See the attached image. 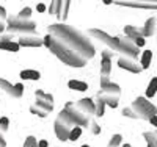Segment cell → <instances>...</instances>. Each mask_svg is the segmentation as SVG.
Returning a JSON list of instances; mask_svg holds the SVG:
<instances>
[{
	"label": "cell",
	"mask_w": 157,
	"mask_h": 147,
	"mask_svg": "<svg viewBox=\"0 0 157 147\" xmlns=\"http://www.w3.org/2000/svg\"><path fill=\"white\" fill-rule=\"evenodd\" d=\"M47 35L54 36L61 46L77 53L78 57L85 58L86 61L93 58L96 53V49L93 42L88 39V36H85L82 31L75 30L74 27L64 25V24H54L47 28Z\"/></svg>",
	"instance_id": "cell-1"
},
{
	"label": "cell",
	"mask_w": 157,
	"mask_h": 147,
	"mask_svg": "<svg viewBox=\"0 0 157 147\" xmlns=\"http://www.w3.org/2000/svg\"><path fill=\"white\" fill-rule=\"evenodd\" d=\"M44 46L54 53V55L61 60L64 64H68L71 66V68H83V66L86 64V60L82 58V57H78L77 53L68 50L64 46H61L57 39L54 36H50V35H46L44 36Z\"/></svg>",
	"instance_id": "cell-2"
},
{
	"label": "cell",
	"mask_w": 157,
	"mask_h": 147,
	"mask_svg": "<svg viewBox=\"0 0 157 147\" xmlns=\"http://www.w3.org/2000/svg\"><path fill=\"white\" fill-rule=\"evenodd\" d=\"M6 30L11 35H33L36 30V24L32 19H22L19 16H11L6 19Z\"/></svg>",
	"instance_id": "cell-3"
},
{
	"label": "cell",
	"mask_w": 157,
	"mask_h": 147,
	"mask_svg": "<svg viewBox=\"0 0 157 147\" xmlns=\"http://www.w3.org/2000/svg\"><path fill=\"white\" fill-rule=\"evenodd\" d=\"M35 97H36V102L30 106L32 114H36L38 117H46L54 110V96L46 94L44 91L38 89L35 91Z\"/></svg>",
	"instance_id": "cell-4"
},
{
	"label": "cell",
	"mask_w": 157,
	"mask_h": 147,
	"mask_svg": "<svg viewBox=\"0 0 157 147\" xmlns=\"http://www.w3.org/2000/svg\"><path fill=\"white\" fill-rule=\"evenodd\" d=\"M74 127H77L75 122L69 117V114H68L66 111L61 110L60 114H58L57 119H55V122H54V128H55L57 138H58L60 141H68Z\"/></svg>",
	"instance_id": "cell-5"
},
{
	"label": "cell",
	"mask_w": 157,
	"mask_h": 147,
	"mask_svg": "<svg viewBox=\"0 0 157 147\" xmlns=\"http://www.w3.org/2000/svg\"><path fill=\"white\" fill-rule=\"evenodd\" d=\"M120 96H121V89L116 83H107L101 86V91L98 92V99L102 100L105 105L112 106V108H116L118 106V100H120Z\"/></svg>",
	"instance_id": "cell-6"
},
{
	"label": "cell",
	"mask_w": 157,
	"mask_h": 147,
	"mask_svg": "<svg viewBox=\"0 0 157 147\" xmlns=\"http://www.w3.org/2000/svg\"><path fill=\"white\" fill-rule=\"evenodd\" d=\"M90 36H93L94 39H99L102 44H105L113 53L115 52H120V38L118 36H110L109 33H105L104 30H99V28H91L88 31Z\"/></svg>",
	"instance_id": "cell-7"
},
{
	"label": "cell",
	"mask_w": 157,
	"mask_h": 147,
	"mask_svg": "<svg viewBox=\"0 0 157 147\" xmlns=\"http://www.w3.org/2000/svg\"><path fill=\"white\" fill-rule=\"evenodd\" d=\"M63 110L69 114V117L75 122L77 127H86V128H88V125H90V122H91V117L86 116L85 113H82V111L75 106V103L68 102L66 105H64V108H63Z\"/></svg>",
	"instance_id": "cell-8"
},
{
	"label": "cell",
	"mask_w": 157,
	"mask_h": 147,
	"mask_svg": "<svg viewBox=\"0 0 157 147\" xmlns=\"http://www.w3.org/2000/svg\"><path fill=\"white\" fill-rule=\"evenodd\" d=\"M120 53H121V55H130V57L138 58L140 47L135 44L134 39H130L127 36H121L120 38Z\"/></svg>",
	"instance_id": "cell-9"
},
{
	"label": "cell",
	"mask_w": 157,
	"mask_h": 147,
	"mask_svg": "<svg viewBox=\"0 0 157 147\" xmlns=\"http://www.w3.org/2000/svg\"><path fill=\"white\" fill-rule=\"evenodd\" d=\"M118 66H120L121 69H126V71L134 72V74H140L143 71L138 60L135 57H130V55H121L118 58Z\"/></svg>",
	"instance_id": "cell-10"
},
{
	"label": "cell",
	"mask_w": 157,
	"mask_h": 147,
	"mask_svg": "<svg viewBox=\"0 0 157 147\" xmlns=\"http://www.w3.org/2000/svg\"><path fill=\"white\" fill-rule=\"evenodd\" d=\"M0 89H3L8 96L14 97V99H19L24 94V85L22 83L11 85V83L6 82V80H3V78H0Z\"/></svg>",
	"instance_id": "cell-11"
},
{
	"label": "cell",
	"mask_w": 157,
	"mask_h": 147,
	"mask_svg": "<svg viewBox=\"0 0 157 147\" xmlns=\"http://www.w3.org/2000/svg\"><path fill=\"white\" fill-rule=\"evenodd\" d=\"M17 44L21 47H41L44 46V38L38 36V35H22L17 39Z\"/></svg>",
	"instance_id": "cell-12"
},
{
	"label": "cell",
	"mask_w": 157,
	"mask_h": 147,
	"mask_svg": "<svg viewBox=\"0 0 157 147\" xmlns=\"http://www.w3.org/2000/svg\"><path fill=\"white\" fill-rule=\"evenodd\" d=\"M123 116L132 117V119H140V121H149V116L143 111L135 102L130 105V106H126V108L123 110Z\"/></svg>",
	"instance_id": "cell-13"
},
{
	"label": "cell",
	"mask_w": 157,
	"mask_h": 147,
	"mask_svg": "<svg viewBox=\"0 0 157 147\" xmlns=\"http://www.w3.org/2000/svg\"><path fill=\"white\" fill-rule=\"evenodd\" d=\"M75 106L82 113H85L86 116H90V117L93 116V114H96V103L91 100V99H80L78 102H75Z\"/></svg>",
	"instance_id": "cell-14"
},
{
	"label": "cell",
	"mask_w": 157,
	"mask_h": 147,
	"mask_svg": "<svg viewBox=\"0 0 157 147\" xmlns=\"http://www.w3.org/2000/svg\"><path fill=\"white\" fill-rule=\"evenodd\" d=\"M135 103L149 116V119H151L152 116H157V108H155V105H152L146 97H137V99H135Z\"/></svg>",
	"instance_id": "cell-15"
},
{
	"label": "cell",
	"mask_w": 157,
	"mask_h": 147,
	"mask_svg": "<svg viewBox=\"0 0 157 147\" xmlns=\"http://www.w3.org/2000/svg\"><path fill=\"white\" fill-rule=\"evenodd\" d=\"M120 6H130V8H143V9H157V3L151 2H116Z\"/></svg>",
	"instance_id": "cell-16"
},
{
	"label": "cell",
	"mask_w": 157,
	"mask_h": 147,
	"mask_svg": "<svg viewBox=\"0 0 157 147\" xmlns=\"http://www.w3.org/2000/svg\"><path fill=\"white\" fill-rule=\"evenodd\" d=\"M124 36L134 39V41L137 38H145L143 36V28H138V27H135V25H126L124 27Z\"/></svg>",
	"instance_id": "cell-17"
},
{
	"label": "cell",
	"mask_w": 157,
	"mask_h": 147,
	"mask_svg": "<svg viewBox=\"0 0 157 147\" xmlns=\"http://www.w3.org/2000/svg\"><path fill=\"white\" fill-rule=\"evenodd\" d=\"M155 30H157V19L155 17H149L145 22V27H143V36H155Z\"/></svg>",
	"instance_id": "cell-18"
},
{
	"label": "cell",
	"mask_w": 157,
	"mask_h": 147,
	"mask_svg": "<svg viewBox=\"0 0 157 147\" xmlns=\"http://www.w3.org/2000/svg\"><path fill=\"white\" fill-rule=\"evenodd\" d=\"M69 2H68V0H63V2H61V0H60V3H58V11H57V19L58 20H66V17H68V11H69Z\"/></svg>",
	"instance_id": "cell-19"
},
{
	"label": "cell",
	"mask_w": 157,
	"mask_h": 147,
	"mask_svg": "<svg viewBox=\"0 0 157 147\" xmlns=\"http://www.w3.org/2000/svg\"><path fill=\"white\" fill-rule=\"evenodd\" d=\"M110 72H112V60H102V63H101V77L109 78Z\"/></svg>",
	"instance_id": "cell-20"
},
{
	"label": "cell",
	"mask_w": 157,
	"mask_h": 147,
	"mask_svg": "<svg viewBox=\"0 0 157 147\" xmlns=\"http://www.w3.org/2000/svg\"><path fill=\"white\" fill-rule=\"evenodd\" d=\"M143 138L146 139L148 147H157V130L155 131H145Z\"/></svg>",
	"instance_id": "cell-21"
},
{
	"label": "cell",
	"mask_w": 157,
	"mask_h": 147,
	"mask_svg": "<svg viewBox=\"0 0 157 147\" xmlns=\"http://www.w3.org/2000/svg\"><path fill=\"white\" fill-rule=\"evenodd\" d=\"M39 77H41V74L33 69H25L21 72V78L24 80H39Z\"/></svg>",
	"instance_id": "cell-22"
},
{
	"label": "cell",
	"mask_w": 157,
	"mask_h": 147,
	"mask_svg": "<svg viewBox=\"0 0 157 147\" xmlns=\"http://www.w3.org/2000/svg\"><path fill=\"white\" fill-rule=\"evenodd\" d=\"M68 86L72 91H86L88 89V85L85 82H80V80H71L68 83Z\"/></svg>",
	"instance_id": "cell-23"
},
{
	"label": "cell",
	"mask_w": 157,
	"mask_h": 147,
	"mask_svg": "<svg viewBox=\"0 0 157 147\" xmlns=\"http://www.w3.org/2000/svg\"><path fill=\"white\" fill-rule=\"evenodd\" d=\"M151 60H152V52L151 50H145L141 55V60H140V64L143 69H148L149 64H151Z\"/></svg>",
	"instance_id": "cell-24"
},
{
	"label": "cell",
	"mask_w": 157,
	"mask_h": 147,
	"mask_svg": "<svg viewBox=\"0 0 157 147\" xmlns=\"http://www.w3.org/2000/svg\"><path fill=\"white\" fill-rule=\"evenodd\" d=\"M0 49H3V50H8V52H19L21 46L14 41H11V42H2L0 44Z\"/></svg>",
	"instance_id": "cell-25"
},
{
	"label": "cell",
	"mask_w": 157,
	"mask_h": 147,
	"mask_svg": "<svg viewBox=\"0 0 157 147\" xmlns=\"http://www.w3.org/2000/svg\"><path fill=\"white\" fill-rule=\"evenodd\" d=\"M155 91H157V77H154L149 82L148 89H146V97H152L155 94Z\"/></svg>",
	"instance_id": "cell-26"
},
{
	"label": "cell",
	"mask_w": 157,
	"mask_h": 147,
	"mask_svg": "<svg viewBox=\"0 0 157 147\" xmlns=\"http://www.w3.org/2000/svg\"><path fill=\"white\" fill-rule=\"evenodd\" d=\"M80 135H82V127H74L69 135V141H77L80 138Z\"/></svg>",
	"instance_id": "cell-27"
},
{
	"label": "cell",
	"mask_w": 157,
	"mask_h": 147,
	"mask_svg": "<svg viewBox=\"0 0 157 147\" xmlns=\"http://www.w3.org/2000/svg\"><path fill=\"white\" fill-rule=\"evenodd\" d=\"M104 108H105V103L98 99V102H96V114H94V116L102 117V116H104Z\"/></svg>",
	"instance_id": "cell-28"
},
{
	"label": "cell",
	"mask_w": 157,
	"mask_h": 147,
	"mask_svg": "<svg viewBox=\"0 0 157 147\" xmlns=\"http://www.w3.org/2000/svg\"><path fill=\"white\" fill-rule=\"evenodd\" d=\"M121 139H123L121 135H113L110 138V141H109V147H118V145L121 144Z\"/></svg>",
	"instance_id": "cell-29"
},
{
	"label": "cell",
	"mask_w": 157,
	"mask_h": 147,
	"mask_svg": "<svg viewBox=\"0 0 157 147\" xmlns=\"http://www.w3.org/2000/svg\"><path fill=\"white\" fill-rule=\"evenodd\" d=\"M88 130L93 133V135H99V133H101V127L98 125L96 121H93V119H91V122H90V125H88Z\"/></svg>",
	"instance_id": "cell-30"
},
{
	"label": "cell",
	"mask_w": 157,
	"mask_h": 147,
	"mask_svg": "<svg viewBox=\"0 0 157 147\" xmlns=\"http://www.w3.org/2000/svg\"><path fill=\"white\" fill-rule=\"evenodd\" d=\"M38 142H39V141H38L35 136H29L27 139H25V142H24V147H39Z\"/></svg>",
	"instance_id": "cell-31"
},
{
	"label": "cell",
	"mask_w": 157,
	"mask_h": 147,
	"mask_svg": "<svg viewBox=\"0 0 157 147\" xmlns=\"http://www.w3.org/2000/svg\"><path fill=\"white\" fill-rule=\"evenodd\" d=\"M30 14H32V8H30V6H25L24 9H21L19 17H22V19H30Z\"/></svg>",
	"instance_id": "cell-32"
},
{
	"label": "cell",
	"mask_w": 157,
	"mask_h": 147,
	"mask_svg": "<svg viewBox=\"0 0 157 147\" xmlns=\"http://www.w3.org/2000/svg\"><path fill=\"white\" fill-rule=\"evenodd\" d=\"M58 3H60V0H55V2H52L50 6H49V13L52 16H57V11H58Z\"/></svg>",
	"instance_id": "cell-33"
},
{
	"label": "cell",
	"mask_w": 157,
	"mask_h": 147,
	"mask_svg": "<svg viewBox=\"0 0 157 147\" xmlns=\"http://www.w3.org/2000/svg\"><path fill=\"white\" fill-rule=\"evenodd\" d=\"M8 127H10V119L8 117H0V130L6 131Z\"/></svg>",
	"instance_id": "cell-34"
},
{
	"label": "cell",
	"mask_w": 157,
	"mask_h": 147,
	"mask_svg": "<svg viewBox=\"0 0 157 147\" xmlns=\"http://www.w3.org/2000/svg\"><path fill=\"white\" fill-rule=\"evenodd\" d=\"M13 39H14V35H11V33L0 35V41H2V42H11Z\"/></svg>",
	"instance_id": "cell-35"
},
{
	"label": "cell",
	"mask_w": 157,
	"mask_h": 147,
	"mask_svg": "<svg viewBox=\"0 0 157 147\" xmlns=\"http://www.w3.org/2000/svg\"><path fill=\"white\" fill-rule=\"evenodd\" d=\"M113 55H115V53H113L112 50H102V52H101L102 60H112V58H113Z\"/></svg>",
	"instance_id": "cell-36"
},
{
	"label": "cell",
	"mask_w": 157,
	"mask_h": 147,
	"mask_svg": "<svg viewBox=\"0 0 157 147\" xmlns=\"http://www.w3.org/2000/svg\"><path fill=\"white\" fill-rule=\"evenodd\" d=\"M5 30H6V22H5V19L0 17V35H2Z\"/></svg>",
	"instance_id": "cell-37"
},
{
	"label": "cell",
	"mask_w": 157,
	"mask_h": 147,
	"mask_svg": "<svg viewBox=\"0 0 157 147\" xmlns=\"http://www.w3.org/2000/svg\"><path fill=\"white\" fill-rule=\"evenodd\" d=\"M145 42H146L145 38H137V39H135V44H137L138 47H143V46H145Z\"/></svg>",
	"instance_id": "cell-38"
},
{
	"label": "cell",
	"mask_w": 157,
	"mask_h": 147,
	"mask_svg": "<svg viewBox=\"0 0 157 147\" xmlns=\"http://www.w3.org/2000/svg\"><path fill=\"white\" fill-rule=\"evenodd\" d=\"M0 147H6V141H5V136H3L2 130H0Z\"/></svg>",
	"instance_id": "cell-39"
},
{
	"label": "cell",
	"mask_w": 157,
	"mask_h": 147,
	"mask_svg": "<svg viewBox=\"0 0 157 147\" xmlns=\"http://www.w3.org/2000/svg\"><path fill=\"white\" fill-rule=\"evenodd\" d=\"M46 9H47V8H46L44 3H38V6H36V11H38V13H44Z\"/></svg>",
	"instance_id": "cell-40"
},
{
	"label": "cell",
	"mask_w": 157,
	"mask_h": 147,
	"mask_svg": "<svg viewBox=\"0 0 157 147\" xmlns=\"http://www.w3.org/2000/svg\"><path fill=\"white\" fill-rule=\"evenodd\" d=\"M0 17L2 19H6V9L3 6H0Z\"/></svg>",
	"instance_id": "cell-41"
},
{
	"label": "cell",
	"mask_w": 157,
	"mask_h": 147,
	"mask_svg": "<svg viewBox=\"0 0 157 147\" xmlns=\"http://www.w3.org/2000/svg\"><path fill=\"white\" fill-rule=\"evenodd\" d=\"M38 145H39V147H47V145H49V142H47L46 139H41V141L38 142Z\"/></svg>",
	"instance_id": "cell-42"
},
{
	"label": "cell",
	"mask_w": 157,
	"mask_h": 147,
	"mask_svg": "<svg viewBox=\"0 0 157 147\" xmlns=\"http://www.w3.org/2000/svg\"><path fill=\"white\" fill-rule=\"evenodd\" d=\"M149 122H151L154 127H157V116H152V117L149 119Z\"/></svg>",
	"instance_id": "cell-43"
},
{
	"label": "cell",
	"mask_w": 157,
	"mask_h": 147,
	"mask_svg": "<svg viewBox=\"0 0 157 147\" xmlns=\"http://www.w3.org/2000/svg\"><path fill=\"white\" fill-rule=\"evenodd\" d=\"M123 147H132V145H130V144H124Z\"/></svg>",
	"instance_id": "cell-44"
},
{
	"label": "cell",
	"mask_w": 157,
	"mask_h": 147,
	"mask_svg": "<svg viewBox=\"0 0 157 147\" xmlns=\"http://www.w3.org/2000/svg\"><path fill=\"white\" fill-rule=\"evenodd\" d=\"M82 147H90V145H88V144H85V145H82Z\"/></svg>",
	"instance_id": "cell-45"
},
{
	"label": "cell",
	"mask_w": 157,
	"mask_h": 147,
	"mask_svg": "<svg viewBox=\"0 0 157 147\" xmlns=\"http://www.w3.org/2000/svg\"><path fill=\"white\" fill-rule=\"evenodd\" d=\"M155 38H157V30H155Z\"/></svg>",
	"instance_id": "cell-46"
},
{
	"label": "cell",
	"mask_w": 157,
	"mask_h": 147,
	"mask_svg": "<svg viewBox=\"0 0 157 147\" xmlns=\"http://www.w3.org/2000/svg\"><path fill=\"white\" fill-rule=\"evenodd\" d=\"M0 44H2V41H0Z\"/></svg>",
	"instance_id": "cell-47"
}]
</instances>
